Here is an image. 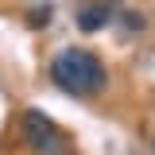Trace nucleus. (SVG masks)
<instances>
[{
    "instance_id": "f257e3e1",
    "label": "nucleus",
    "mask_w": 155,
    "mask_h": 155,
    "mask_svg": "<svg viewBox=\"0 0 155 155\" xmlns=\"http://www.w3.org/2000/svg\"><path fill=\"white\" fill-rule=\"evenodd\" d=\"M51 78H54L58 89H66V93H74V97H93V93L105 89L109 70H105V62H101L93 51H85V47H66V51H58L54 62H51Z\"/></svg>"
},
{
    "instance_id": "f03ea898",
    "label": "nucleus",
    "mask_w": 155,
    "mask_h": 155,
    "mask_svg": "<svg viewBox=\"0 0 155 155\" xmlns=\"http://www.w3.org/2000/svg\"><path fill=\"white\" fill-rule=\"evenodd\" d=\"M19 128H23V136H27L31 155H70L66 136L54 128V120H51L47 113H39V109H23Z\"/></svg>"
},
{
    "instance_id": "7ed1b4c3",
    "label": "nucleus",
    "mask_w": 155,
    "mask_h": 155,
    "mask_svg": "<svg viewBox=\"0 0 155 155\" xmlns=\"http://www.w3.org/2000/svg\"><path fill=\"white\" fill-rule=\"evenodd\" d=\"M78 31H85V35H93L101 31L109 19H113V4L109 0H93V4H78Z\"/></svg>"
},
{
    "instance_id": "20e7f679",
    "label": "nucleus",
    "mask_w": 155,
    "mask_h": 155,
    "mask_svg": "<svg viewBox=\"0 0 155 155\" xmlns=\"http://www.w3.org/2000/svg\"><path fill=\"white\" fill-rule=\"evenodd\" d=\"M51 16H54V8H51V4H43V8H31V12H27V27H47V23H51Z\"/></svg>"
},
{
    "instance_id": "39448f33",
    "label": "nucleus",
    "mask_w": 155,
    "mask_h": 155,
    "mask_svg": "<svg viewBox=\"0 0 155 155\" xmlns=\"http://www.w3.org/2000/svg\"><path fill=\"white\" fill-rule=\"evenodd\" d=\"M120 23H124V31H143V27H147V16H140V12H124Z\"/></svg>"
},
{
    "instance_id": "423d86ee",
    "label": "nucleus",
    "mask_w": 155,
    "mask_h": 155,
    "mask_svg": "<svg viewBox=\"0 0 155 155\" xmlns=\"http://www.w3.org/2000/svg\"><path fill=\"white\" fill-rule=\"evenodd\" d=\"M109 4H113V0H109Z\"/></svg>"
}]
</instances>
